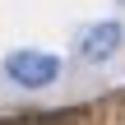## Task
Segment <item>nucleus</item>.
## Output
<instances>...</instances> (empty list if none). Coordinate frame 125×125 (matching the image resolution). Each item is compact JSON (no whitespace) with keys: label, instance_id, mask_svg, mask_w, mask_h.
I'll list each match as a JSON object with an SVG mask.
<instances>
[{"label":"nucleus","instance_id":"1","mask_svg":"<svg viewBox=\"0 0 125 125\" xmlns=\"http://www.w3.org/2000/svg\"><path fill=\"white\" fill-rule=\"evenodd\" d=\"M5 79L19 83V88H51V83L60 79V56L37 51V46L9 51V56H5Z\"/></svg>","mask_w":125,"mask_h":125},{"label":"nucleus","instance_id":"2","mask_svg":"<svg viewBox=\"0 0 125 125\" xmlns=\"http://www.w3.org/2000/svg\"><path fill=\"white\" fill-rule=\"evenodd\" d=\"M121 42H125V28H121V23H116V19H97V23L79 28L74 51H79L83 65H107V60L121 51Z\"/></svg>","mask_w":125,"mask_h":125}]
</instances>
